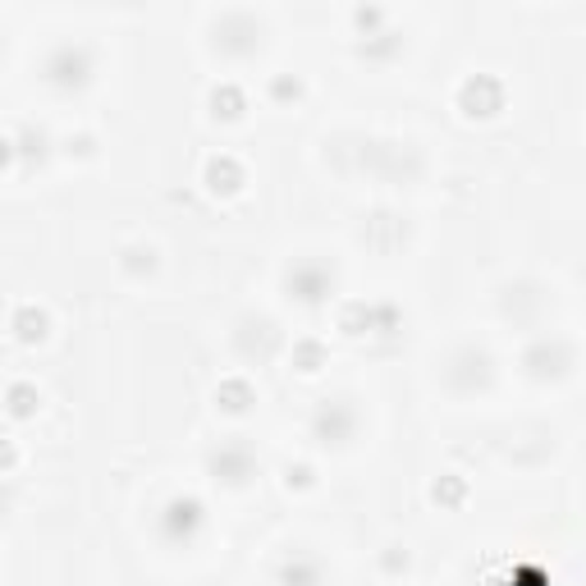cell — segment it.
I'll return each mask as SVG.
<instances>
[{
    "label": "cell",
    "instance_id": "obj_7",
    "mask_svg": "<svg viewBox=\"0 0 586 586\" xmlns=\"http://www.w3.org/2000/svg\"><path fill=\"white\" fill-rule=\"evenodd\" d=\"M357 431H362V412L344 395L321 399L312 408V417H307V435H312L321 450H349V444L357 440Z\"/></svg>",
    "mask_w": 586,
    "mask_h": 586
},
{
    "label": "cell",
    "instance_id": "obj_33",
    "mask_svg": "<svg viewBox=\"0 0 586 586\" xmlns=\"http://www.w3.org/2000/svg\"><path fill=\"white\" fill-rule=\"evenodd\" d=\"M14 463H19V450H14V444L5 440V454H0V467H5V472H14Z\"/></svg>",
    "mask_w": 586,
    "mask_h": 586
},
{
    "label": "cell",
    "instance_id": "obj_21",
    "mask_svg": "<svg viewBox=\"0 0 586 586\" xmlns=\"http://www.w3.org/2000/svg\"><path fill=\"white\" fill-rule=\"evenodd\" d=\"M372 340L395 344L403 340V307L389 298H372Z\"/></svg>",
    "mask_w": 586,
    "mask_h": 586
},
{
    "label": "cell",
    "instance_id": "obj_23",
    "mask_svg": "<svg viewBox=\"0 0 586 586\" xmlns=\"http://www.w3.org/2000/svg\"><path fill=\"white\" fill-rule=\"evenodd\" d=\"M289 362H294V372L317 376L325 362H330V349L321 340H312V334H302V340H294V349H289Z\"/></svg>",
    "mask_w": 586,
    "mask_h": 586
},
{
    "label": "cell",
    "instance_id": "obj_22",
    "mask_svg": "<svg viewBox=\"0 0 586 586\" xmlns=\"http://www.w3.org/2000/svg\"><path fill=\"white\" fill-rule=\"evenodd\" d=\"M10 147H14V165H42L46 161V152H51V133L46 129H37V124H23V129H14L10 133Z\"/></svg>",
    "mask_w": 586,
    "mask_h": 586
},
{
    "label": "cell",
    "instance_id": "obj_14",
    "mask_svg": "<svg viewBox=\"0 0 586 586\" xmlns=\"http://www.w3.org/2000/svg\"><path fill=\"white\" fill-rule=\"evenodd\" d=\"M202 184L215 192V198H234V192L247 184V170H243L239 156L215 152V156H207V165H202Z\"/></svg>",
    "mask_w": 586,
    "mask_h": 586
},
{
    "label": "cell",
    "instance_id": "obj_3",
    "mask_svg": "<svg viewBox=\"0 0 586 586\" xmlns=\"http://www.w3.org/2000/svg\"><path fill=\"white\" fill-rule=\"evenodd\" d=\"M280 289L289 302L317 312V307H325L334 294H340V270H334V262H325V257H294L280 270Z\"/></svg>",
    "mask_w": 586,
    "mask_h": 586
},
{
    "label": "cell",
    "instance_id": "obj_26",
    "mask_svg": "<svg viewBox=\"0 0 586 586\" xmlns=\"http://www.w3.org/2000/svg\"><path fill=\"white\" fill-rule=\"evenodd\" d=\"M431 505H440V509L467 505V477H458V472H444V477H435L431 482Z\"/></svg>",
    "mask_w": 586,
    "mask_h": 586
},
{
    "label": "cell",
    "instance_id": "obj_17",
    "mask_svg": "<svg viewBox=\"0 0 586 586\" xmlns=\"http://www.w3.org/2000/svg\"><path fill=\"white\" fill-rule=\"evenodd\" d=\"M257 403V385L247 380V376H225L215 385V408L220 412H230V417H243V412H253Z\"/></svg>",
    "mask_w": 586,
    "mask_h": 586
},
{
    "label": "cell",
    "instance_id": "obj_2",
    "mask_svg": "<svg viewBox=\"0 0 586 586\" xmlns=\"http://www.w3.org/2000/svg\"><path fill=\"white\" fill-rule=\"evenodd\" d=\"M440 380L450 395L458 399H477V395H490V385H495V353L486 344H454L450 353H444L440 362Z\"/></svg>",
    "mask_w": 586,
    "mask_h": 586
},
{
    "label": "cell",
    "instance_id": "obj_16",
    "mask_svg": "<svg viewBox=\"0 0 586 586\" xmlns=\"http://www.w3.org/2000/svg\"><path fill=\"white\" fill-rule=\"evenodd\" d=\"M362 243L380 247V253H395V247L408 243V220L395 215V211H376L367 225H362Z\"/></svg>",
    "mask_w": 586,
    "mask_h": 586
},
{
    "label": "cell",
    "instance_id": "obj_24",
    "mask_svg": "<svg viewBox=\"0 0 586 586\" xmlns=\"http://www.w3.org/2000/svg\"><path fill=\"white\" fill-rule=\"evenodd\" d=\"M42 408V389L33 380H10L5 389V412L14 417V422H23V417H37Z\"/></svg>",
    "mask_w": 586,
    "mask_h": 586
},
{
    "label": "cell",
    "instance_id": "obj_31",
    "mask_svg": "<svg viewBox=\"0 0 586 586\" xmlns=\"http://www.w3.org/2000/svg\"><path fill=\"white\" fill-rule=\"evenodd\" d=\"M285 486H289V490L317 486V467H312V463H289V467H285Z\"/></svg>",
    "mask_w": 586,
    "mask_h": 586
},
{
    "label": "cell",
    "instance_id": "obj_9",
    "mask_svg": "<svg viewBox=\"0 0 586 586\" xmlns=\"http://www.w3.org/2000/svg\"><path fill=\"white\" fill-rule=\"evenodd\" d=\"M230 349L247 362V367H266L270 357H280L285 353V330L275 325L270 317L262 312H243L230 330Z\"/></svg>",
    "mask_w": 586,
    "mask_h": 586
},
{
    "label": "cell",
    "instance_id": "obj_19",
    "mask_svg": "<svg viewBox=\"0 0 586 586\" xmlns=\"http://www.w3.org/2000/svg\"><path fill=\"white\" fill-rule=\"evenodd\" d=\"M10 330H14V340H19V344H42V340H46V330H51L46 307H37V302H19V307H14V317H10Z\"/></svg>",
    "mask_w": 586,
    "mask_h": 586
},
{
    "label": "cell",
    "instance_id": "obj_12",
    "mask_svg": "<svg viewBox=\"0 0 586 586\" xmlns=\"http://www.w3.org/2000/svg\"><path fill=\"white\" fill-rule=\"evenodd\" d=\"M362 165H372L389 179H417L427 170L422 152L412 143H380V137H362Z\"/></svg>",
    "mask_w": 586,
    "mask_h": 586
},
{
    "label": "cell",
    "instance_id": "obj_30",
    "mask_svg": "<svg viewBox=\"0 0 586 586\" xmlns=\"http://www.w3.org/2000/svg\"><path fill=\"white\" fill-rule=\"evenodd\" d=\"M412 568V554L403 550V545H385L380 550V573H389V577H403Z\"/></svg>",
    "mask_w": 586,
    "mask_h": 586
},
{
    "label": "cell",
    "instance_id": "obj_11",
    "mask_svg": "<svg viewBox=\"0 0 586 586\" xmlns=\"http://www.w3.org/2000/svg\"><path fill=\"white\" fill-rule=\"evenodd\" d=\"M454 101H458V110H463L467 120H490V115H499V110H505L509 88H505V78H499V74H467L458 82Z\"/></svg>",
    "mask_w": 586,
    "mask_h": 586
},
{
    "label": "cell",
    "instance_id": "obj_18",
    "mask_svg": "<svg viewBox=\"0 0 586 586\" xmlns=\"http://www.w3.org/2000/svg\"><path fill=\"white\" fill-rule=\"evenodd\" d=\"M207 110L215 120H225V124H234V120H243L247 115V92L239 88V82H215V88L207 92Z\"/></svg>",
    "mask_w": 586,
    "mask_h": 586
},
{
    "label": "cell",
    "instance_id": "obj_4",
    "mask_svg": "<svg viewBox=\"0 0 586 586\" xmlns=\"http://www.w3.org/2000/svg\"><path fill=\"white\" fill-rule=\"evenodd\" d=\"M518 362H522L527 380H537V385H560V380L573 376V367H577V349H573L568 334L541 330V334H532V340H527V349H522Z\"/></svg>",
    "mask_w": 586,
    "mask_h": 586
},
{
    "label": "cell",
    "instance_id": "obj_1",
    "mask_svg": "<svg viewBox=\"0 0 586 586\" xmlns=\"http://www.w3.org/2000/svg\"><path fill=\"white\" fill-rule=\"evenodd\" d=\"M97 60H101V55H97V46L88 37H60L42 55V82L55 88V92L74 97L97 78Z\"/></svg>",
    "mask_w": 586,
    "mask_h": 586
},
{
    "label": "cell",
    "instance_id": "obj_20",
    "mask_svg": "<svg viewBox=\"0 0 586 586\" xmlns=\"http://www.w3.org/2000/svg\"><path fill=\"white\" fill-rule=\"evenodd\" d=\"M156 266H161V253H156V243H124L120 247V270L129 275V280H152L156 275Z\"/></svg>",
    "mask_w": 586,
    "mask_h": 586
},
{
    "label": "cell",
    "instance_id": "obj_10",
    "mask_svg": "<svg viewBox=\"0 0 586 586\" xmlns=\"http://www.w3.org/2000/svg\"><path fill=\"white\" fill-rule=\"evenodd\" d=\"M495 307H499V317L513 325H537L550 307V289L541 280H532V275H522V280H509L495 294Z\"/></svg>",
    "mask_w": 586,
    "mask_h": 586
},
{
    "label": "cell",
    "instance_id": "obj_8",
    "mask_svg": "<svg viewBox=\"0 0 586 586\" xmlns=\"http://www.w3.org/2000/svg\"><path fill=\"white\" fill-rule=\"evenodd\" d=\"M156 537L175 550H188L207 537V505L198 495H170L156 513Z\"/></svg>",
    "mask_w": 586,
    "mask_h": 586
},
{
    "label": "cell",
    "instance_id": "obj_13",
    "mask_svg": "<svg viewBox=\"0 0 586 586\" xmlns=\"http://www.w3.org/2000/svg\"><path fill=\"white\" fill-rule=\"evenodd\" d=\"M270 586H325V564L312 550H285L280 560L270 564Z\"/></svg>",
    "mask_w": 586,
    "mask_h": 586
},
{
    "label": "cell",
    "instance_id": "obj_25",
    "mask_svg": "<svg viewBox=\"0 0 586 586\" xmlns=\"http://www.w3.org/2000/svg\"><path fill=\"white\" fill-rule=\"evenodd\" d=\"M340 334H349V340H372V302L367 298H349L340 307Z\"/></svg>",
    "mask_w": 586,
    "mask_h": 586
},
{
    "label": "cell",
    "instance_id": "obj_32",
    "mask_svg": "<svg viewBox=\"0 0 586 586\" xmlns=\"http://www.w3.org/2000/svg\"><path fill=\"white\" fill-rule=\"evenodd\" d=\"M65 147H69V156H92L97 152V137L92 133H78V137H69Z\"/></svg>",
    "mask_w": 586,
    "mask_h": 586
},
{
    "label": "cell",
    "instance_id": "obj_27",
    "mask_svg": "<svg viewBox=\"0 0 586 586\" xmlns=\"http://www.w3.org/2000/svg\"><path fill=\"white\" fill-rule=\"evenodd\" d=\"M302 78L298 74H270V82H266V97L275 101V106H294V101H302Z\"/></svg>",
    "mask_w": 586,
    "mask_h": 586
},
{
    "label": "cell",
    "instance_id": "obj_29",
    "mask_svg": "<svg viewBox=\"0 0 586 586\" xmlns=\"http://www.w3.org/2000/svg\"><path fill=\"white\" fill-rule=\"evenodd\" d=\"M486 586H550V577H545V568H537V564H513L505 582L490 577Z\"/></svg>",
    "mask_w": 586,
    "mask_h": 586
},
{
    "label": "cell",
    "instance_id": "obj_28",
    "mask_svg": "<svg viewBox=\"0 0 586 586\" xmlns=\"http://www.w3.org/2000/svg\"><path fill=\"white\" fill-rule=\"evenodd\" d=\"M353 27H357V37H376V33L389 27V14L380 5H357L353 10Z\"/></svg>",
    "mask_w": 586,
    "mask_h": 586
},
{
    "label": "cell",
    "instance_id": "obj_5",
    "mask_svg": "<svg viewBox=\"0 0 586 586\" xmlns=\"http://www.w3.org/2000/svg\"><path fill=\"white\" fill-rule=\"evenodd\" d=\"M202 467H207V477H211L215 486L243 490V486L257 482L262 458H257V450H253V444H247L243 435H225V440H215L211 450L202 454Z\"/></svg>",
    "mask_w": 586,
    "mask_h": 586
},
{
    "label": "cell",
    "instance_id": "obj_15",
    "mask_svg": "<svg viewBox=\"0 0 586 586\" xmlns=\"http://www.w3.org/2000/svg\"><path fill=\"white\" fill-rule=\"evenodd\" d=\"M403 46H408V37L399 33L395 23H389L385 33H376V37H357L353 42V55H357V60H367V65H395L399 55H403Z\"/></svg>",
    "mask_w": 586,
    "mask_h": 586
},
{
    "label": "cell",
    "instance_id": "obj_6",
    "mask_svg": "<svg viewBox=\"0 0 586 586\" xmlns=\"http://www.w3.org/2000/svg\"><path fill=\"white\" fill-rule=\"evenodd\" d=\"M262 42H266V19L257 10L234 5V10H220L211 19V46L220 55H230V60H253L262 51Z\"/></svg>",
    "mask_w": 586,
    "mask_h": 586
}]
</instances>
